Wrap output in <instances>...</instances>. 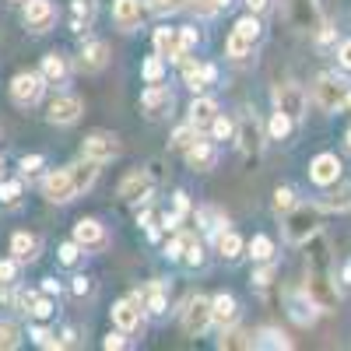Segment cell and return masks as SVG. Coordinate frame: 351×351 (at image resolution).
<instances>
[{"instance_id": "9f6ffc18", "label": "cell", "mask_w": 351, "mask_h": 351, "mask_svg": "<svg viewBox=\"0 0 351 351\" xmlns=\"http://www.w3.org/2000/svg\"><path fill=\"white\" fill-rule=\"evenodd\" d=\"M165 256H172V260H176V256H183V236H180V239H172V243L165 246Z\"/></svg>"}, {"instance_id": "7bdbcfd3", "label": "cell", "mask_w": 351, "mask_h": 351, "mask_svg": "<svg viewBox=\"0 0 351 351\" xmlns=\"http://www.w3.org/2000/svg\"><path fill=\"white\" fill-rule=\"evenodd\" d=\"M208 130L215 134V141H225V137H232V134H236V123H232V120H225V116H215Z\"/></svg>"}, {"instance_id": "8fae6325", "label": "cell", "mask_w": 351, "mask_h": 351, "mask_svg": "<svg viewBox=\"0 0 351 351\" xmlns=\"http://www.w3.org/2000/svg\"><path fill=\"white\" fill-rule=\"evenodd\" d=\"M109 67V46L102 39H92V43H84L81 53H77V71L81 74H99Z\"/></svg>"}, {"instance_id": "e575fe53", "label": "cell", "mask_w": 351, "mask_h": 351, "mask_svg": "<svg viewBox=\"0 0 351 351\" xmlns=\"http://www.w3.org/2000/svg\"><path fill=\"white\" fill-rule=\"evenodd\" d=\"M144 309H148V313H165V291H162V285L155 281L148 291H144Z\"/></svg>"}, {"instance_id": "680465c9", "label": "cell", "mask_w": 351, "mask_h": 351, "mask_svg": "<svg viewBox=\"0 0 351 351\" xmlns=\"http://www.w3.org/2000/svg\"><path fill=\"white\" fill-rule=\"evenodd\" d=\"M43 291H46V295H60V281H56V278H46V281H43Z\"/></svg>"}, {"instance_id": "836d02e7", "label": "cell", "mask_w": 351, "mask_h": 351, "mask_svg": "<svg viewBox=\"0 0 351 351\" xmlns=\"http://www.w3.org/2000/svg\"><path fill=\"white\" fill-rule=\"evenodd\" d=\"M92 14H95L92 0H74V28H77V32H84V28L92 25Z\"/></svg>"}, {"instance_id": "5bb4252c", "label": "cell", "mask_w": 351, "mask_h": 351, "mask_svg": "<svg viewBox=\"0 0 351 351\" xmlns=\"http://www.w3.org/2000/svg\"><path fill=\"white\" fill-rule=\"evenodd\" d=\"M274 109L288 112L291 120H299V116L306 112V92L299 84H278L274 88Z\"/></svg>"}, {"instance_id": "f907efd6", "label": "cell", "mask_w": 351, "mask_h": 351, "mask_svg": "<svg viewBox=\"0 0 351 351\" xmlns=\"http://www.w3.org/2000/svg\"><path fill=\"white\" fill-rule=\"evenodd\" d=\"M123 344H127V341H123V330H116V334H109V337L102 341V348H106V351H120Z\"/></svg>"}, {"instance_id": "d6a6232c", "label": "cell", "mask_w": 351, "mask_h": 351, "mask_svg": "<svg viewBox=\"0 0 351 351\" xmlns=\"http://www.w3.org/2000/svg\"><path fill=\"white\" fill-rule=\"evenodd\" d=\"M232 0H186V8L197 14V18H211V14H218L221 8H228Z\"/></svg>"}, {"instance_id": "30bf717a", "label": "cell", "mask_w": 351, "mask_h": 351, "mask_svg": "<svg viewBox=\"0 0 351 351\" xmlns=\"http://www.w3.org/2000/svg\"><path fill=\"white\" fill-rule=\"evenodd\" d=\"M56 21V8L49 4V0H25V25H28V32H49Z\"/></svg>"}, {"instance_id": "7dc6e473", "label": "cell", "mask_w": 351, "mask_h": 351, "mask_svg": "<svg viewBox=\"0 0 351 351\" xmlns=\"http://www.w3.org/2000/svg\"><path fill=\"white\" fill-rule=\"evenodd\" d=\"M18 197H21V183H18V180L0 183V200H4V204H14Z\"/></svg>"}, {"instance_id": "ba28073f", "label": "cell", "mask_w": 351, "mask_h": 351, "mask_svg": "<svg viewBox=\"0 0 351 351\" xmlns=\"http://www.w3.org/2000/svg\"><path fill=\"white\" fill-rule=\"evenodd\" d=\"M116 155H120V141H116V134H106V130H95L84 137V158L92 162H112Z\"/></svg>"}, {"instance_id": "8992f818", "label": "cell", "mask_w": 351, "mask_h": 351, "mask_svg": "<svg viewBox=\"0 0 351 351\" xmlns=\"http://www.w3.org/2000/svg\"><path fill=\"white\" fill-rule=\"evenodd\" d=\"M208 327H211V299H208V295H193V299H186V309H183V330H186L190 337H200Z\"/></svg>"}, {"instance_id": "94428289", "label": "cell", "mask_w": 351, "mask_h": 351, "mask_svg": "<svg viewBox=\"0 0 351 351\" xmlns=\"http://www.w3.org/2000/svg\"><path fill=\"white\" fill-rule=\"evenodd\" d=\"M271 278H274V271H271V267H263V271H260L253 281H256V285H271Z\"/></svg>"}, {"instance_id": "b9f144b4", "label": "cell", "mask_w": 351, "mask_h": 351, "mask_svg": "<svg viewBox=\"0 0 351 351\" xmlns=\"http://www.w3.org/2000/svg\"><path fill=\"white\" fill-rule=\"evenodd\" d=\"M183 260L190 263V267H197V263L204 260V253H200V243H197L193 236H183Z\"/></svg>"}, {"instance_id": "f5cc1de1", "label": "cell", "mask_w": 351, "mask_h": 351, "mask_svg": "<svg viewBox=\"0 0 351 351\" xmlns=\"http://www.w3.org/2000/svg\"><path fill=\"white\" fill-rule=\"evenodd\" d=\"M32 316H39V319L53 316V302H49V299H36V306H32Z\"/></svg>"}, {"instance_id": "6da1fadb", "label": "cell", "mask_w": 351, "mask_h": 351, "mask_svg": "<svg viewBox=\"0 0 351 351\" xmlns=\"http://www.w3.org/2000/svg\"><path fill=\"white\" fill-rule=\"evenodd\" d=\"M319 232V208L316 204H295V208L288 211V218H285V236H288V243H309L313 236Z\"/></svg>"}, {"instance_id": "03108f58", "label": "cell", "mask_w": 351, "mask_h": 351, "mask_svg": "<svg viewBox=\"0 0 351 351\" xmlns=\"http://www.w3.org/2000/svg\"><path fill=\"white\" fill-rule=\"evenodd\" d=\"M14 4H25V0H14Z\"/></svg>"}, {"instance_id": "be15d7a7", "label": "cell", "mask_w": 351, "mask_h": 351, "mask_svg": "<svg viewBox=\"0 0 351 351\" xmlns=\"http://www.w3.org/2000/svg\"><path fill=\"white\" fill-rule=\"evenodd\" d=\"M344 278H348V281H351V263H348V267H344Z\"/></svg>"}, {"instance_id": "8d00e7d4", "label": "cell", "mask_w": 351, "mask_h": 351, "mask_svg": "<svg viewBox=\"0 0 351 351\" xmlns=\"http://www.w3.org/2000/svg\"><path fill=\"white\" fill-rule=\"evenodd\" d=\"M250 256H253V260H271V256H274V243H271L267 236H253Z\"/></svg>"}, {"instance_id": "6125c7cd", "label": "cell", "mask_w": 351, "mask_h": 351, "mask_svg": "<svg viewBox=\"0 0 351 351\" xmlns=\"http://www.w3.org/2000/svg\"><path fill=\"white\" fill-rule=\"evenodd\" d=\"M344 148H348V152H351V130H348V134H344Z\"/></svg>"}, {"instance_id": "91938a15", "label": "cell", "mask_w": 351, "mask_h": 351, "mask_svg": "<svg viewBox=\"0 0 351 351\" xmlns=\"http://www.w3.org/2000/svg\"><path fill=\"white\" fill-rule=\"evenodd\" d=\"M243 4L250 8V14H260L263 8H267V4H271V0H243Z\"/></svg>"}, {"instance_id": "4fadbf2b", "label": "cell", "mask_w": 351, "mask_h": 351, "mask_svg": "<svg viewBox=\"0 0 351 351\" xmlns=\"http://www.w3.org/2000/svg\"><path fill=\"white\" fill-rule=\"evenodd\" d=\"M236 141H239V152L243 155H260V148H263V127H260V120H256L253 112H246L243 120H239Z\"/></svg>"}, {"instance_id": "f6af8a7d", "label": "cell", "mask_w": 351, "mask_h": 351, "mask_svg": "<svg viewBox=\"0 0 351 351\" xmlns=\"http://www.w3.org/2000/svg\"><path fill=\"white\" fill-rule=\"evenodd\" d=\"M18 348V327L14 324H0V351Z\"/></svg>"}, {"instance_id": "4316f807", "label": "cell", "mask_w": 351, "mask_h": 351, "mask_svg": "<svg viewBox=\"0 0 351 351\" xmlns=\"http://www.w3.org/2000/svg\"><path fill=\"white\" fill-rule=\"evenodd\" d=\"M218 116V102L215 99H193V106H190V123L197 127V130H208L211 127V120Z\"/></svg>"}, {"instance_id": "277c9868", "label": "cell", "mask_w": 351, "mask_h": 351, "mask_svg": "<svg viewBox=\"0 0 351 351\" xmlns=\"http://www.w3.org/2000/svg\"><path fill=\"white\" fill-rule=\"evenodd\" d=\"M43 92H46V77H43L39 71H25V74H18V77L11 81V99H14V106H21V109L36 106V102L43 99Z\"/></svg>"}, {"instance_id": "7402d4cb", "label": "cell", "mask_w": 351, "mask_h": 351, "mask_svg": "<svg viewBox=\"0 0 351 351\" xmlns=\"http://www.w3.org/2000/svg\"><path fill=\"white\" fill-rule=\"evenodd\" d=\"M148 193H152V176L144 172V169L123 176V183H120V197L123 200H144Z\"/></svg>"}, {"instance_id": "c3c4849f", "label": "cell", "mask_w": 351, "mask_h": 351, "mask_svg": "<svg viewBox=\"0 0 351 351\" xmlns=\"http://www.w3.org/2000/svg\"><path fill=\"white\" fill-rule=\"evenodd\" d=\"M36 291H18V295H14V306L21 309V313H32V306H36Z\"/></svg>"}, {"instance_id": "ffe728a7", "label": "cell", "mask_w": 351, "mask_h": 351, "mask_svg": "<svg viewBox=\"0 0 351 351\" xmlns=\"http://www.w3.org/2000/svg\"><path fill=\"white\" fill-rule=\"evenodd\" d=\"M288 313H291V319H295V324L309 327V324H316L319 306L306 295V288H302V291H291V295H288Z\"/></svg>"}, {"instance_id": "52a82bcc", "label": "cell", "mask_w": 351, "mask_h": 351, "mask_svg": "<svg viewBox=\"0 0 351 351\" xmlns=\"http://www.w3.org/2000/svg\"><path fill=\"white\" fill-rule=\"evenodd\" d=\"M43 193H46L49 204H67V200H74L77 190H74V180H71V169H53L46 180H43Z\"/></svg>"}, {"instance_id": "cb8c5ba5", "label": "cell", "mask_w": 351, "mask_h": 351, "mask_svg": "<svg viewBox=\"0 0 351 351\" xmlns=\"http://www.w3.org/2000/svg\"><path fill=\"white\" fill-rule=\"evenodd\" d=\"M211 81H215V67L211 64H193V60L183 64V84L190 88V92H204Z\"/></svg>"}, {"instance_id": "ee69618b", "label": "cell", "mask_w": 351, "mask_h": 351, "mask_svg": "<svg viewBox=\"0 0 351 351\" xmlns=\"http://www.w3.org/2000/svg\"><path fill=\"white\" fill-rule=\"evenodd\" d=\"M32 341H36L39 348H64V341L56 337V334H49L46 327H36V330H32Z\"/></svg>"}, {"instance_id": "9a60e30c", "label": "cell", "mask_w": 351, "mask_h": 351, "mask_svg": "<svg viewBox=\"0 0 351 351\" xmlns=\"http://www.w3.org/2000/svg\"><path fill=\"white\" fill-rule=\"evenodd\" d=\"M141 316H144V302H141V295H127V299H120V302L112 306V324L120 327L123 334L134 330V327H141Z\"/></svg>"}, {"instance_id": "44dd1931", "label": "cell", "mask_w": 351, "mask_h": 351, "mask_svg": "<svg viewBox=\"0 0 351 351\" xmlns=\"http://www.w3.org/2000/svg\"><path fill=\"white\" fill-rule=\"evenodd\" d=\"M236 319H239V302H236V299L225 295V291L211 299V324H218V327L225 330V327L236 324Z\"/></svg>"}, {"instance_id": "e7e4bbea", "label": "cell", "mask_w": 351, "mask_h": 351, "mask_svg": "<svg viewBox=\"0 0 351 351\" xmlns=\"http://www.w3.org/2000/svg\"><path fill=\"white\" fill-rule=\"evenodd\" d=\"M344 106H348V109H351V92H348V99H344Z\"/></svg>"}, {"instance_id": "ab89813d", "label": "cell", "mask_w": 351, "mask_h": 351, "mask_svg": "<svg viewBox=\"0 0 351 351\" xmlns=\"http://www.w3.org/2000/svg\"><path fill=\"white\" fill-rule=\"evenodd\" d=\"M197 134H200V130H197L193 123L180 127V130H176V137H172V148H180V152H183V148H190V144L197 141Z\"/></svg>"}, {"instance_id": "6f0895ef", "label": "cell", "mask_w": 351, "mask_h": 351, "mask_svg": "<svg viewBox=\"0 0 351 351\" xmlns=\"http://www.w3.org/2000/svg\"><path fill=\"white\" fill-rule=\"evenodd\" d=\"M74 291L77 295H88L92 291V278H74Z\"/></svg>"}, {"instance_id": "bcb514c9", "label": "cell", "mask_w": 351, "mask_h": 351, "mask_svg": "<svg viewBox=\"0 0 351 351\" xmlns=\"http://www.w3.org/2000/svg\"><path fill=\"white\" fill-rule=\"evenodd\" d=\"M14 278H18V260L14 256L0 260V285H14Z\"/></svg>"}, {"instance_id": "ac0fdd59", "label": "cell", "mask_w": 351, "mask_h": 351, "mask_svg": "<svg viewBox=\"0 0 351 351\" xmlns=\"http://www.w3.org/2000/svg\"><path fill=\"white\" fill-rule=\"evenodd\" d=\"M183 155H186V165L193 169V172H208V169H215V162H218V152H215V144L211 141H193L190 148H183Z\"/></svg>"}, {"instance_id": "e0dca14e", "label": "cell", "mask_w": 351, "mask_h": 351, "mask_svg": "<svg viewBox=\"0 0 351 351\" xmlns=\"http://www.w3.org/2000/svg\"><path fill=\"white\" fill-rule=\"evenodd\" d=\"M172 102H176V99H172V92H169V88H162L158 81H155L144 95H141V109L148 112L152 120H162V116H169Z\"/></svg>"}, {"instance_id": "d6986e66", "label": "cell", "mask_w": 351, "mask_h": 351, "mask_svg": "<svg viewBox=\"0 0 351 351\" xmlns=\"http://www.w3.org/2000/svg\"><path fill=\"white\" fill-rule=\"evenodd\" d=\"M155 53L162 60H183L186 49L180 43V28H155Z\"/></svg>"}, {"instance_id": "484cf974", "label": "cell", "mask_w": 351, "mask_h": 351, "mask_svg": "<svg viewBox=\"0 0 351 351\" xmlns=\"http://www.w3.org/2000/svg\"><path fill=\"white\" fill-rule=\"evenodd\" d=\"M11 253L18 263H32L39 256V236H32V232H14L11 236Z\"/></svg>"}, {"instance_id": "74e56055", "label": "cell", "mask_w": 351, "mask_h": 351, "mask_svg": "<svg viewBox=\"0 0 351 351\" xmlns=\"http://www.w3.org/2000/svg\"><path fill=\"white\" fill-rule=\"evenodd\" d=\"M295 204H299V200H295V190H291V186H278V190H274V208H278V211L288 215Z\"/></svg>"}, {"instance_id": "d590c367", "label": "cell", "mask_w": 351, "mask_h": 351, "mask_svg": "<svg viewBox=\"0 0 351 351\" xmlns=\"http://www.w3.org/2000/svg\"><path fill=\"white\" fill-rule=\"evenodd\" d=\"M288 130H291V116L281 112V109H274V116H271V137H274V141H285Z\"/></svg>"}, {"instance_id": "681fc988", "label": "cell", "mask_w": 351, "mask_h": 351, "mask_svg": "<svg viewBox=\"0 0 351 351\" xmlns=\"http://www.w3.org/2000/svg\"><path fill=\"white\" fill-rule=\"evenodd\" d=\"M77 256H81V246L77 243H64L60 246V260L64 263H77Z\"/></svg>"}, {"instance_id": "f35d334b", "label": "cell", "mask_w": 351, "mask_h": 351, "mask_svg": "<svg viewBox=\"0 0 351 351\" xmlns=\"http://www.w3.org/2000/svg\"><path fill=\"white\" fill-rule=\"evenodd\" d=\"M141 71H144V77H148V81L155 84V81H162V74H165V60L155 53V56H148V60H144V67H141Z\"/></svg>"}, {"instance_id": "11a10c76", "label": "cell", "mask_w": 351, "mask_h": 351, "mask_svg": "<svg viewBox=\"0 0 351 351\" xmlns=\"http://www.w3.org/2000/svg\"><path fill=\"white\" fill-rule=\"evenodd\" d=\"M43 165V155H25L21 158V172H36Z\"/></svg>"}, {"instance_id": "f546056e", "label": "cell", "mask_w": 351, "mask_h": 351, "mask_svg": "<svg viewBox=\"0 0 351 351\" xmlns=\"http://www.w3.org/2000/svg\"><path fill=\"white\" fill-rule=\"evenodd\" d=\"M46 81H53V84H60L64 77H67V60L60 53H46L43 56V71H39Z\"/></svg>"}, {"instance_id": "3957f363", "label": "cell", "mask_w": 351, "mask_h": 351, "mask_svg": "<svg viewBox=\"0 0 351 351\" xmlns=\"http://www.w3.org/2000/svg\"><path fill=\"white\" fill-rule=\"evenodd\" d=\"M256 39H260V21L253 14L250 18H239L236 28H232V36H228V43H225V53L232 56V60H243V56L253 53Z\"/></svg>"}, {"instance_id": "60d3db41", "label": "cell", "mask_w": 351, "mask_h": 351, "mask_svg": "<svg viewBox=\"0 0 351 351\" xmlns=\"http://www.w3.org/2000/svg\"><path fill=\"white\" fill-rule=\"evenodd\" d=\"M183 8H186V0H148V11H155V14H176Z\"/></svg>"}, {"instance_id": "603a6c76", "label": "cell", "mask_w": 351, "mask_h": 351, "mask_svg": "<svg viewBox=\"0 0 351 351\" xmlns=\"http://www.w3.org/2000/svg\"><path fill=\"white\" fill-rule=\"evenodd\" d=\"M291 18H295V25L306 28V32H316V28L324 25L316 0H291Z\"/></svg>"}, {"instance_id": "4dcf8cb0", "label": "cell", "mask_w": 351, "mask_h": 351, "mask_svg": "<svg viewBox=\"0 0 351 351\" xmlns=\"http://www.w3.org/2000/svg\"><path fill=\"white\" fill-rule=\"evenodd\" d=\"M218 348H253V334H246V330H239L236 324H232V327H225L221 330V341H218Z\"/></svg>"}, {"instance_id": "2e32d148", "label": "cell", "mask_w": 351, "mask_h": 351, "mask_svg": "<svg viewBox=\"0 0 351 351\" xmlns=\"http://www.w3.org/2000/svg\"><path fill=\"white\" fill-rule=\"evenodd\" d=\"M74 243H77L81 250H102V246L109 243V236H106L102 221H95V218H81V221L74 225Z\"/></svg>"}, {"instance_id": "5b68a950", "label": "cell", "mask_w": 351, "mask_h": 351, "mask_svg": "<svg viewBox=\"0 0 351 351\" xmlns=\"http://www.w3.org/2000/svg\"><path fill=\"white\" fill-rule=\"evenodd\" d=\"M348 81L344 77H337V74H324L316 81V88H313V95H316V106L319 109H327V112H334V109H341L344 106V99H348Z\"/></svg>"}, {"instance_id": "7a4b0ae2", "label": "cell", "mask_w": 351, "mask_h": 351, "mask_svg": "<svg viewBox=\"0 0 351 351\" xmlns=\"http://www.w3.org/2000/svg\"><path fill=\"white\" fill-rule=\"evenodd\" d=\"M306 295L319 306V313H334L337 302H341V288H337V281H334L327 271H309Z\"/></svg>"}, {"instance_id": "d4e9b609", "label": "cell", "mask_w": 351, "mask_h": 351, "mask_svg": "<svg viewBox=\"0 0 351 351\" xmlns=\"http://www.w3.org/2000/svg\"><path fill=\"white\" fill-rule=\"evenodd\" d=\"M112 18L120 28H137L144 21V4L141 0H116L112 4Z\"/></svg>"}, {"instance_id": "db71d44e", "label": "cell", "mask_w": 351, "mask_h": 351, "mask_svg": "<svg viewBox=\"0 0 351 351\" xmlns=\"http://www.w3.org/2000/svg\"><path fill=\"white\" fill-rule=\"evenodd\" d=\"M337 64H341L344 71H351V39L341 43V49H337Z\"/></svg>"}, {"instance_id": "83f0119b", "label": "cell", "mask_w": 351, "mask_h": 351, "mask_svg": "<svg viewBox=\"0 0 351 351\" xmlns=\"http://www.w3.org/2000/svg\"><path fill=\"white\" fill-rule=\"evenodd\" d=\"M95 176H99V162H92V158L71 165V180H74V190H77V193L92 190V186H95Z\"/></svg>"}, {"instance_id": "1f68e13d", "label": "cell", "mask_w": 351, "mask_h": 351, "mask_svg": "<svg viewBox=\"0 0 351 351\" xmlns=\"http://www.w3.org/2000/svg\"><path fill=\"white\" fill-rule=\"evenodd\" d=\"M253 348H285V351H288V348H291V341H288L278 327H263V330L253 337Z\"/></svg>"}, {"instance_id": "f1b7e54d", "label": "cell", "mask_w": 351, "mask_h": 351, "mask_svg": "<svg viewBox=\"0 0 351 351\" xmlns=\"http://www.w3.org/2000/svg\"><path fill=\"white\" fill-rule=\"evenodd\" d=\"M246 250V243L239 239V232H232V228H221L218 232V256L221 260H239Z\"/></svg>"}, {"instance_id": "9c48e42d", "label": "cell", "mask_w": 351, "mask_h": 351, "mask_svg": "<svg viewBox=\"0 0 351 351\" xmlns=\"http://www.w3.org/2000/svg\"><path fill=\"white\" fill-rule=\"evenodd\" d=\"M341 172H344V165H341V158L330 155V152L316 155V158L309 162V180H313L316 186H334V183L341 180Z\"/></svg>"}, {"instance_id": "7c38bea8", "label": "cell", "mask_w": 351, "mask_h": 351, "mask_svg": "<svg viewBox=\"0 0 351 351\" xmlns=\"http://www.w3.org/2000/svg\"><path fill=\"white\" fill-rule=\"evenodd\" d=\"M81 112H84V106H81L77 95H56V99L49 102L46 120L56 123V127H71V123H77V116H81Z\"/></svg>"}, {"instance_id": "816d5d0a", "label": "cell", "mask_w": 351, "mask_h": 351, "mask_svg": "<svg viewBox=\"0 0 351 351\" xmlns=\"http://www.w3.org/2000/svg\"><path fill=\"white\" fill-rule=\"evenodd\" d=\"M197 28H180V43H183V49H193L197 46Z\"/></svg>"}]
</instances>
